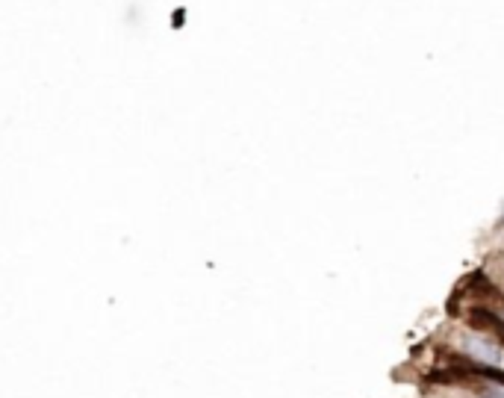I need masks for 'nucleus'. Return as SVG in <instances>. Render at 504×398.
I'll return each instance as SVG.
<instances>
[{
    "instance_id": "obj_3",
    "label": "nucleus",
    "mask_w": 504,
    "mask_h": 398,
    "mask_svg": "<svg viewBox=\"0 0 504 398\" xmlns=\"http://www.w3.org/2000/svg\"><path fill=\"white\" fill-rule=\"evenodd\" d=\"M498 225H501V227H504V216H501V221H498Z\"/></svg>"
},
{
    "instance_id": "obj_1",
    "label": "nucleus",
    "mask_w": 504,
    "mask_h": 398,
    "mask_svg": "<svg viewBox=\"0 0 504 398\" xmlns=\"http://www.w3.org/2000/svg\"><path fill=\"white\" fill-rule=\"evenodd\" d=\"M460 351H463V357L481 363V366H501L504 360V348L490 334H481V330H466L460 337Z\"/></svg>"
},
{
    "instance_id": "obj_2",
    "label": "nucleus",
    "mask_w": 504,
    "mask_h": 398,
    "mask_svg": "<svg viewBox=\"0 0 504 398\" xmlns=\"http://www.w3.org/2000/svg\"><path fill=\"white\" fill-rule=\"evenodd\" d=\"M478 395L481 398H504V386H498V383H484L478 390Z\"/></svg>"
}]
</instances>
